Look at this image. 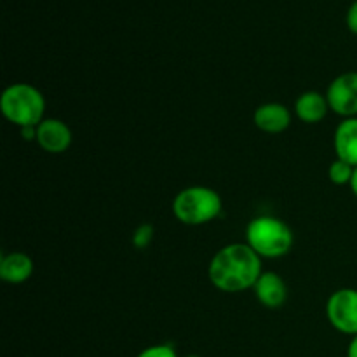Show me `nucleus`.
I'll use <instances>...</instances> for the list:
<instances>
[{
  "label": "nucleus",
  "instance_id": "nucleus-11",
  "mask_svg": "<svg viewBox=\"0 0 357 357\" xmlns=\"http://www.w3.org/2000/svg\"><path fill=\"white\" fill-rule=\"evenodd\" d=\"M33 274V260L23 251L2 255L0 260V278L9 284H21L26 282Z\"/></svg>",
  "mask_w": 357,
  "mask_h": 357
},
{
  "label": "nucleus",
  "instance_id": "nucleus-5",
  "mask_svg": "<svg viewBox=\"0 0 357 357\" xmlns=\"http://www.w3.org/2000/svg\"><path fill=\"white\" fill-rule=\"evenodd\" d=\"M326 317L340 333L357 335V289L342 288L328 298Z\"/></svg>",
  "mask_w": 357,
  "mask_h": 357
},
{
  "label": "nucleus",
  "instance_id": "nucleus-3",
  "mask_svg": "<svg viewBox=\"0 0 357 357\" xmlns=\"http://www.w3.org/2000/svg\"><path fill=\"white\" fill-rule=\"evenodd\" d=\"M0 110L7 121L20 129L38 126L44 121V94L30 84H13L0 96Z\"/></svg>",
  "mask_w": 357,
  "mask_h": 357
},
{
  "label": "nucleus",
  "instance_id": "nucleus-8",
  "mask_svg": "<svg viewBox=\"0 0 357 357\" xmlns=\"http://www.w3.org/2000/svg\"><path fill=\"white\" fill-rule=\"evenodd\" d=\"M253 289L257 300L265 309H281L288 298V288H286L284 279L272 271L261 272Z\"/></svg>",
  "mask_w": 357,
  "mask_h": 357
},
{
  "label": "nucleus",
  "instance_id": "nucleus-18",
  "mask_svg": "<svg viewBox=\"0 0 357 357\" xmlns=\"http://www.w3.org/2000/svg\"><path fill=\"white\" fill-rule=\"evenodd\" d=\"M347 357H357V335L356 337H352L351 344H349Z\"/></svg>",
  "mask_w": 357,
  "mask_h": 357
},
{
  "label": "nucleus",
  "instance_id": "nucleus-6",
  "mask_svg": "<svg viewBox=\"0 0 357 357\" xmlns=\"http://www.w3.org/2000/svg\"><path fill=\"white\" fill-rule=\"evenodd\" d=\"M330 110L344 119L357 117V72H345L331 80L326 91Z\"/></svg>",
  "mask_w": 357,
  "mask_h": 357
},
{
  "label": "nucleus",
  "instance_id": "nucleus-19",
  "mask_svg": "<svg viewBox=\"0 0 357 357\" xmlns=\"http://www.w3.org/2000/svg\"><path fill=\"white\" fill-rule=\"evenodd\" d=\"M349 187H351L352 194L357 197V167H354V174H352V180H351V185H349Z\"/></svg>",
  "mask_w": 357,
  "mask_h": 357
},
{
  "label": "nucleus",
  "instance_id": "nucleus-7",
  "mask_svg": "<svg viewBox=\"0 0 357 357\" xmlns=\"http://www.w3.org/2000/svg\"><path fill=\"white\" fill-rule=\"evenodd\" d=\"M72 139V129L59 119H44L37 126V143L47 153L66 152Z\"/></svg>",
  "mask_w": 357,
  "mask_h": 357
},
{
  "label": "nucleus",
  "instance_id": "nucleus-13",
  "mask_svg": "<svg viewBox=\"0 0 357 357\" xmlns=\"http://www.w3.org/2000/svg\"><path fill=\"white\" fill-rule=\"evenodd\" d=\"M352 174H354V166H351V164L340 159L333 160L330 164V169H328V178H330L331 183L338 185V187H342V185H351Z\"/></svg>",
  "mask_w": 357,
  "mask_h": 357
},
{
  "label": "nucleus",
  "instance_id": "nucleus-20",
  "mask_svg": "<svg viewBox=\"0 0 357 357\" xmlns=\"http://www.w3.org/2000/svg\"><path fill=\"white\" fill-rule=\"evenodd\" d=\"M185 357H201V356H197V354H190V356H185Z\"/></svg>",
  "mask_w": 357,
  "mask_h": 357
},
{
  "label": "nucleus",
  "instance_id": "nucleus-4",
  "mask_svg": "<svg viewBox=\"0 0 357 357\" xmlns=\"http://www.w3.org/2000/svg\"><path fill=\"white\" fill-rule=\"evenodd\" d=\"M223 202L216 190L209 187H188L178 192L173 201V213L183 225H206L222 215Z\"/></svg>",
  "mask_w": 357,
  "mask_h": 357
},
{
  "label": "nucleus",
  "instance_id": "nucleus-10",
  "mask_svg": "<svg viewBox=\"0 0 357 357\" xmlns=\"http://www.w3.org/2000/svg\"><path fill=\"white\" fill-rule=\"evenodd\" d=\"M333 145L337 159L357 167V117L344 119L338 124L335 129Z\"/></svg>",
  "mask_w": 357,
  "mask_h": 357
},
{
  "label": "nucleus",
  "instance_id": "nucleus-16",
  "mask_svg": "<svg viewBox=\"0 0 357 357\" xmlns=\"http://www.w3.org/2000/svg\"><path fill=\"white\" fill-rule=\"evenodd\" d=\"M345 21H347L349 30H351L354 35H357V0L354 3H352L351 7H349L347 17H345Z\"/></svg>",
  "mask_w": 357,
  "mask_h": 357
},
{
  "label": "nucleus",
  "instance_id": "nucleus-14",
  "mask_svg": "<svg viewBox=\"0 0 357 357\" xmlns=\"http://www.w3.org/2000/svg\"><path fill=\"white\" fill-rule=\"evenodd\" d=\"M136 357H178L173 345L169 344H157L143 349Z\"/></svg>",
  "mask_w": 357,
  "mask_h": 357
},
{
  "label": "nucleus",
  "instance_id": "nucleus-2",
  "mask_svg": "<svg viewBox=\"0 0 357 357\" xmlns=\"http://www.w3.org/2000/svg\"><path fill=\"white\" fill-rule=\"evenodd\" d=\"M293 243V230L275 216H257L246 227V244L260 258L284 257L291 251Z\"/></svg>",
  "mask_w": 357,
  "mask_h": 357
},
{
  "label": "nucleus",
  "instance_id": "nucleus-9",
  "mask_svg": "<svg viewBox=\"0 0 357 357\" xmlns=\"http://www.w3.org/2000/svg\"><path fill=\"white\" fill-rule=\"evenodd\" d=\"M253 121L260 131L268 135H279L291 124V112L281 103H265L255 110Z\"/></svg>",
  "mask_w": 357,
  "mask_h": 357
},
{
  "label": "nucleus",
  "instance_id": "nucleus-17",
  "mask_svg": "<svg viewBox=\"0 0 357 357\" xmlns=\"http://www.w3.org/2000/svg\"><path fill=\"white\" fill-rule=\"evenodd\" d=\"M21 136L26 142H37V126H30V128H21Z\"/></svg>",
  "mask_w": 357,
  "mask_h": 357
},
{
  "label": "nucleus",
  "instance_id": "nucleus-15",
  "mask_svg": "<svg viewBox=\"0 0 357 357\" xmlns=\"http://www.w3.org/2000/svg\"><path fill=\"white\" fill-rule=\"evenodd\" d=\"M152 239H153V227L149 225V223H145V225L136 229L135 236H132V244H135L138 250H143V248H146L150 243H152Z\"/></svg>",
  "mask_w": 357,
  "mask_h": 357
},
{
  "label": "nucleus",
  "instance_id": "nucleus-1",
  "mask_svg": "<svg viewBox=\"0 0 357 357\" xmlns=\"http://www.w3.org/2000/svg\"><path fill=\"white\" fill-rule=\"evenodd\" d=\"M261 272V258L246 243L223 246L208 268L211 284L223 293H241L253 288Z\"/></svg>",
  "mask_w": 357,
  "mask_h": 357
},
{
  "label": "nucleus",
  "instance_id": "nucleus-12",
  "mask_svg": "<svg viewBox=\"0 0 357 357\" xmlns=\"http://www.w3.org/2000/svg\"><path fill=\"white\" fill-rule=\"evenodd\" d=\"M330 112L326 94H321L317 91H305L298 96L295 103V114L305 124H317L326 117Z\"/></svg>",
  "mask_w": 357,
  "mask_h": 357
}]
</instances>
